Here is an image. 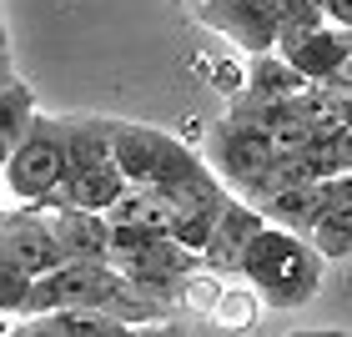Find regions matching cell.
Segmentation results:
<instances>
[{
  "label": "cell",
  "instance_id": "obj_11",
  "mask_svg": "<svg viewBox=\"0 0 352 337\" xmlns=\"http://www.w3.org/2000/svg\"><path fill=\"white\" fill-rule=\"evenodd\" d=\"M312 247L327 257V262H342L352 257V176H332L327 182V206L312 227Z\"/></svg>",
  "mask_w": 352,
  "mask_h": 337
},
{
  "label": "cell",
  "instance_id": "obj_13",
  "mask_svg": "<svg viewBox=\"0 0 352 337\" xmlns=\"http://www.w3.org/2000/svg\"><path fill=\"white\" fill-rule=\"evenodd\" d=\"M15 337H116L126 323L106 312H45V317H25V323H6Z\"/></svg>",
  "mask_w": 352,
  "mask_h": 337
},
{
  "label": "cell",
  "instance_id": "obj_22",
  "mask_svg": "<svg viewBox=\"0 0 352 337\" xmlns=\"http://www.w3.org/2000/svg\"><path fill=\"white\" fill-rule=\"evenodd\" d=\"M292 337H352L342 327H307V332H292Z\"/></svg>",
  "mask_w": 352,
  "mask_h": 337
},
{
  "label": "cell",
  "instance_id": "obj_18",
  "mask_svg": "<svg viewBox=\"0 0 352 337\" xmlns=\"http://www.w3.org/2000/svg\"><path fill=\"white\" fill-rule=\"evenodd\" d=\"M262 312H267V302H262V292H252V287L242 282V287H227V292H221V302H217V323L221 327H257L262 323Z\"/></svg>",
  "mask_w": 352,
  "mask_h": 337
},
{
  "label": "cell",
  "instance_id": "obj_9",
  "mask_svg": "<svg viewBox=\"0 0 352 337\" xmlns=\"http://www.w3.org/2000/svg\"><path fill=\"white\" fill-rule=\"evenodd\" d=\"M267 227V217L257 212L252 202H242L232 191V202H227V212H221V227H217V237H212V247H206V272H217V277H227V272H236L242 267V252L252 247V237H257Z\"/></svg>",
  "mask_w": 352,
  "mask_h": 337
},
{
  "label": "cell",
  "instance_id": "obj_8",
  "mask_svg": "<svg viewBox=\"0 0 352 337\" xmlns=\"http://www.w3.org/2000/svg\"><path fill=\"white\" fill-rule=\"evenodd\" d=\"M66 262H111V221L81 206H41Z\"/></svg>",
  "mask_w": 352,
  "mask_h": 337
},
{
  "label": "cell",
  "instance_id": "obj_6",
  "mask_svg": "<svg viewBox=\"0 0 352 337\" xmlns=\"http://www.w3.org/2000/svg\"><path fill=\"white\" fill-rule=\"evenodd\" d=\"M282 6L287 0H191L201 25H212L217 36H227L232 45L257 61V56H277V36H282Z\"/></svg>",
  "mask_w": 352,
  "mask_h": 337
},
{
  "label": "cell",
  "instance_id": "obj_12",
  "mask_svg": "<svg viewBox=\"0 0 352 337\" xmlns=\"http://www.w3.org/2000/svg\"><path fill=\"white\" fill-rule=\"evenodd\" d=\"M312 81L302 71H292L282 56H257L247 61V101L252 106H272V101H297V96H307Z\"/></svg>",
  "mask_w": 352,
  "mask_h": 337
},
{
  "label": "cell",
  "instance_id": "obj_20",
  "mask_svg": "<svg viewBox=\"0 0 352 337\" xmlns=\"http://www.w3.org/2000/svg\"><path fill=\"white\" fill-rule=\"evenodd\" d=\"M327 25L352 30V0H327Z\"/></svg>",
  "mask_w": 352,
  "mask_h": 337
},
{
  "label": "cell",
  "instance_id": "obj_14",
  "mask_svg": "<svg viewBox=\"0 0 352 337\" xmlns=\"http://www.w3.org/2000/svg\"><path fill=\"white\" fill-rule=\"evenodd\" d=\"M322 206H327V182H312V186H292V191H282V197H272L257 212L272 227H287V232H297V237L312 242V227H317V217H322Z\"/></svg>",
  "mask_w": 352,
  "mask_h": 337
},
{
  "label": "cell",
  "instance_id": "obj_5",
  "mask_svg": "<svg viewBox=\"0 0 352 337\" xmlns=\"http://www.w3.org/2000/svg\"><path fill=\"white\" fill-rule=\"evenodd\" d=\"M66 176V146H60V116H41L21 146L6 156V202L41 206Z\"/></svg>",
  "mask_w": 352,
  "mask_h": 337
},
{
  "label": "cell",
  "instance_id": "obj_3",
  "mask_svg": "<svg viewBox=\"0 0 352 337\" xmlns=\"http://www.w3.org/2000/svg\"><path fill=\"white\" fill-rule=\"evenodd\" d=\"M322 272H327V257L317 252L307 237L267 221V227L252 237V247L242 252L236 277H242L252 292H262L267 307H302V302L317 297Z\"/></svg>",
  "mask_w": 352,
  "mask_h": 337
},
{
  "label": "cell",
  "instance_id": "obj_23",
  "mask_svg": "<svg viewBox=\"0 0 352 337\" xmlns=\"http://www.w3.org/2000/svg\"><path fill=\"white\" fill-rule=\"evenodd\" d=\"M342 126H352V91L342 96Z\"/></svg>",
  "mask_w": 352,
  "mask_h": 337
},
{
  "label": "cell",
  "instance_id": "obj_19",
  "mask_svg": "<svg viewBox=\"0 0 352 337\" xmlns=\"http://www.w3.org/2000/svg\"><path fill=\"white\" fill-rule=\"evenodd\" d=\"M221 277L217 272H191V277L182 282V307H191V312H217V302H221Z\"/></svg>",
  "mask_w": 352,
  "mask_h": 337
},
{
  "label": "cell",
  "instance_id": "obj_2",
  "mask_svg": "<svg viewBox=\"0 0 352 337\" xmlns=\"http://www.w3.org/2000/svg\"><path fill=\"white\" fill-rule=\"evenodd\" d=\"M116 116H60V146H66V176L41 206H81V212H111L131 182L116 166Z\"/></svg>",
  "mask_w": 352,
  "mask_h": 337
},
{
  "label": "cell",
  "instance_id": "obj_17",
  "mask_svg": "<svg viewBox=\"0 0 352 337\" xmlns=\"http://www.w3.org/2000/svg\"><path fill=\"white\" fill-rule=\"evenodd\" d=\"M227 202H232V186H227V191H217L212 202L186 206V212L176 217V227H171V242H182L186 252L206 257V247H212V237H217V227H221V212H227Z\"/></svg>",
  "mask_w": 352,
  "mask_h": 337
},
{
  "label": "cell",
  "instance_id": "obj_21",
  "mask_svg": "<svg viewBox=\"0 0 352 337\" xmlns=\"http://www.w3.org/2000/svg\"><path fill=\"white\" fill-rule=\"evenodd\" d=\"M141 337H186L182 323H151V327H141Z\"/></svg>",
  "mask_w": 352,
  "mask_h": 337
},
{
  "label": "cell",
  "instance_id": "obj_7",
  "mask_svg": "<svg viewBox=\"0 0 352 337\" xmlns=\"http://www.w3.org/2000/svg\"><path fill=\"white\" fill-rule=\"evenodd\" d=\"M0 247H6V267H21L25 277H36V282L66 267V252H60V242H56V232H51V221H45L41 206H10Z\"/></svg>",
  "mask_w": 352,
  "mask_h": 337
},
{
  "label": "cell",
  "instance_id": "obj_15",
  "mask_svg": "<svg viewBox=\"0 0 352 337\" xmlns=\"http://www.w3.org/2000/svg\"><path fill=\"white\" fill-rule=\"evenodd\" d=\"M36 121H41V111H36L30 86L15 71H6V86H0V151L10 156L30 131H36Z\"/></svg>",
  "mask_w": 352,
  "mask_h": 337
},
{
  "label": "cell",
  "instance_id": "obj_4",
  "mask_svg": "<svg viewBox=\"0 0 352 337\" xmlns=\"http://www.w3.org/2000/svg\"><path fill=\"white\" fill-rule=\"evenodd\" d=\"M277 156H282V141L272 136L267 126L252 121L236 101L227 106V116L212 126V136H206V162H212V171L232 191H247Z\"/></svg>",
  "mask_w": 352,
  "mask_h": 337
},
{
  "label": "cell",
  "instance_id": "obj_10",
  "mask_svg": "<svg viewBox=\"0 0 352 337\" xmlns=\"http://www.w3.org/2000/svg\"><path fill=\"white\" fill-rule=\"evenodd\" d=\"M347 56H352V30L327 25V30H317L312 41H302L297 51H292V56H282V61H287L292 71H302L312 86H332Z\"/></svg>",
  "mask_w": 352,
  "mask_h": 337
},
{
  "label": "cell",
  "instance_id": "obj_1",
  "mask_svg": "<svg viewBox=\"0 0 352 337\" xmlns=\"http://www.w3.org/2000/svg\"><path fill=\"white\" fill-rule=\"evenodd\" d=\"M111 141H116V166L126 171V182L136 191H151V197L171 202L176 212H186V206L212 202L217 191H227V182L212 171V162L197 156L186 141L166 136L162 126L116 121L111 126Z\"/></svg>",
  "mask_w": 352,
  "mask_h": 337
},
{
  "label": "cell",
  "instance_id": "obj_16",
  "mask_svg": "<svg viewBox=\"0 0 352 337\" xmlns=\"http://www.w3.org/2000/svg\"><path fill=\"white\" fill-rule=\"evenodd\" d=\"M176 206L171 202H162V197H151V191H126V197L106 212V221L111 227H146V232H156V237H171V227H176Z\"/></svg>",
  "mask_w": 352,
  "mask_h": 337
}]
</instances>
